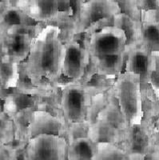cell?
I'll list each match as a JSON object with an SVG mask.
<instances>
[{
	"label": "cell",
	"instance_id": "obj_1",
	"mask_svg": "<svg viewBox=\"0 0 159 160\" xmlns=\"http://www.w3.org/2000/svg\"><path fill=\"white\" fill-rule=\"evenodd\" d=\"M63 51L58 26H46L34 35L24 65L25 75L32 84L39 85L43 80L54 82L60 78Z\"/></svg>",
	"mask_w": 159,
	"mask_h": 160
},
{
	"label": "cell",
	"instance_id": "obj_2",
	"mask_svg": "<svg viewBox=\"0 0 159 160\" xmlns=\"http://www.w3.org/2000/svg\"><path fill=\"white\" fill-rule=\"evenodd\" d=\"M89 58L98 74L115 77L123 72L127 58V37L122 30L113 25L91 33L87 43Z\"/></svg>",
	"mask_w": 159,
	"mask_h": 160
},
{
	"label": "cell",
	"instance_id": "obj_3",
	"mask_svg": "<svg viewBox=\"0 0 159 160\" xmlns=\"http://www.w3.org/2000/svg\"><path fill=\"white\" fill-rule=\"evenodd\" d=\"M114 90L127 129L141 123L144 112L139 75L125 71L121 73L117 77Z\"/></svg>",
	"mask_w": 159,
	"mask_h": 160
},
{
	"label": "cell",
	"instance_id": "obj_4",
	"mask_svg": "<svg viewBox=\"0 0 159 160\" xmlns=\"http://www.w3.org/2000/svg\"><path fill=\"white\" fill-rule=\"evenodd\" d=\"M127 126L118 106L113 102L107 104L102 109L91 122L88 138L95 144L110 142L117 144L123 140Z\"/></svg>",
	"mask_w": 159,
	"mask_h": 160
},
{
	"label": "cell",
	"instance_id": "obj_5",
	"mask_svg": "<svg viewBox=\"0 0 159 160\" xmlns=\"http://www.w3.org/2000/svg\"><path fill=\"white\" fill-rule=\"evenodd\" d=\"M61 105L66 124L72 126L87 122L91 108L88 90L79 84L67 85L62 93Z\"/></svg>",
	"mask_w": 159,
	"mask_h": 160
},
{
	"label": "cell",
	"instance_id": "obj_6",
	"mask_svg": "<svg viewBox=\"0 0 159 160\" xmlns=\"http://www.w3.org/2000/svg\"><path fill=\"white\" fill-rule=\"evenodd\" d=\"M121 13V8L116 1L93 0L82 2L74 33L82 34L91 31L102 21L113 19Z\"/></svg>",
	"mask_w": 159,
	"mask_h": 160
},
{
	"label": "cell",
	"instance_id": "obj_7",
	"mask_svg": "<svg viewBox=\"0 0 159 160\" xmlns=\"http://www.w3.org/2000/svg\"><path fill=\"white\" fill-rule=\"evenodd\" d=\"M67 148V140L63 137L37 135L27 142L24 160H66Z\"/></svg>",
	"mask_w": 159,
	"mask_h": 160
},
{
	"label": "cell",
	"instance_id": "obj_8",
	"mask_svg": "<svg viewBox=\"0 0 159 160\" xmlns=\"http://www.w3.org/2000/svg\"><path fill=\"white\" fill-rule=\"evenodd\" d=\"M31 26H14L0 31L3 48L13 62L20 63L27 58L34 35L30 33Z\"/></svg>",
	"mask_w": 159,
	"mask_h": 160
},
{
	"label": "cell",
	"instance_id": "obj_9",
	"mask_svg": "<svg viewBox=\"0 0 159 160\" xmlns=\"http://www.w3.org/2000/svg\"><path fill=\"white\" fill-rule=\"evenodd\" d=\"M153 133V128L144 120L126 130L122 148L130 160H145L150 155Z\"/></svg>",
	"mask_w": 159,
	"mask_h": 160
},
{
	"label": "cell",
	"instance_id": "obj_10",
	"mask_svg": "<svg viewBox=\"0 0 159 160\" xmlns=\"http://www.w3.org/2000/svg\"><path fill=\"white\" fill-rule=\"evenodd\" d=\"M152 66V55L140 45L127 52L125 63V72L134 73L140 76L142 101H156L150 89V71Z\"/></svg>",
	"mask_w": 159,
	"mask_h": 160
},
{
	"label": "cell",
	"instance_id": "obj_11",
	"mask_svg": "<svg viewBox=\"0 0 159 160\" xmlns=\"http://www.w3.org/2000/svg\"><path fill=\"white\" fill-rule=\"evenodd\" d=\"M88 59L87 49L77 41L71 40L64 45L62 75L70 79H81L85 74Z\"/></svg>",
	"mask_w": 159,
	"mask_h": 160
},
{
	"label": "cell",
	"instance_id": "obj_12",
	"mask_svg": "<svg viewBox=\"0 0 159 160\" xmlns=\"http://www.w3.org/2000/svg\"><path fill=\"white\" fill-rule=\"evenodd\" d=\"M36 22H48L58 18L61 14L59 1L35 0L30 2H17L15 4Z\"/></svg>",
	"mask_w": 159,
	"mask_h": 160
},
{
	"label": "cell",
	"instance_id": "obj_13",
	"mask_svg": "<svg viewBox=\"0 0 159 160\" xmlns=\"http://www.w3.org/2000/svg\"><path fill=\"white\" fill-rule=\"evenodd\" d=\"M64 124L61 120L45 111H34L30 124V139L39 135L62 136Z\"/></svg>",
	"mask_w": 159,
	"mask_h": 160
},
{
	"label": "cell",
	"instance_id": "obj_14",
	"mask_svg": "<svg viewBox=\"0 0 159 160\" xmlns=\"http://www.w3.org/2000/svg\"><path fill=\"white\" fill-rule=\"evenodd\" d=\"M155 11H141L140 46L150 54L159 52V22Z\"/></svg>",
	"mask_w": 159,
	"mask_h": 160
},
{
	"label": "cell",
	"instance_id": "obj_15",
	"mask_svg": "<svg viewBox=\"0 0 159 160\" xmlns=\"http://www.w3.org/2000/svg\"><path fill=\"white\" fill-rule=\"evenodd\" d=\"M19 80V65L8 56L0 38V86L4 90L17 88Z\"/></svg>",
	"mask_w": 159,
	"mask_h": 160
},
{
	"label": "cell",
	"instance_id": "obj_16",
	"mask_svg": "<svg viewBox=\"0 0 159 160\" xmlns=\"http://www.w3.org/2000/svg\"><path fill=\"white\" fill-rule=\"evenodd\" d=\"M112 25L122 30L127 37V54L130 50L140 45V22L126 14L120 13L114 17Z\"/></svg>",
	"mask_w": 159,
	"mask_h": 160
},
{
	"label": "cell",
	"instance_id": "obj_17",
	"mask_svg": "<svg viewBox=\"0 0 159 160\" xmlns=\"http://www.w3.org/2000/svg\"><path fill=\"white\" fill-rule=\"evenodd\" d=\"M96 144L87 137L73 139L67 144V160H93Z\"/></svg>",
	"mask_w": 159,
	"mask_h": 160
},
{
	"label": "cell",
	"instance_id": "obj_18",
	"mask_svg": "<svg viewBox=\"0 0 159 160\" xmlns=\"http://www.w3.org/2000/svg\"><path fill=\"white\" fill-rule=\"evenodd\" d=\"M33 111L34 110L32 108H27L11 117L13 122L14 135L15 139L20 142L30 140V124Z\"/></svg>",
	"mask_w": 159,
	"mask_h": 160
},
{
	"label": "cell",
	"instance_id": "obj_19",
	"mask_svg": "<svg viewBox=\"0 0 159 160\" xmlns=\"http://www.w3.org/2000/svg\"><path fill=\"white\" fill-rule=\"evenodd\" d=\"M93 160H130L127 152L117 144L98 142Z\"/></svg>",
	"mask_w": 159,
	"mask_h": 160
},
{
	"label": "cell",
	"instance_id": "obj_20",
	"mask_svg": "<svg viewBox=\"0 0 159 160\" xmlns=\"http://www.w3.org/2000/svg\"><path fill=\"white\" fill-rule=\"evenodd\" d=\"M4 101L3 112L10 118L22 110L32 108V98L24 94L7 95Z\"/></svg>",
	"mask_w": 159,
	"mask_h": 160
},
{
	"label": "cell",
	"instance_id": "obj_21",
	"mask_svg": "<svg viewBox=\"0 0 159 160\" xmlns=\"http://www.w3.org/2000/svg\"><path fill=\"white\" fill-rule=\"evenodd\" d=\"M151 55L152 66L149 84L155 100L159 101V52L152 53Z\"/></svg>",
	"mask_w": 159,
	"mask_h": 160
},
{
	"label": "cell",
	"instance_id": "obj_22",
	"mask_svg": "<svg viewBox=\"0 0 159 160\" xmlns=\"http://www.w3.org/2000/svg\"><path fill=\"white\" fill-rule=\"evenodd\" d=\"M0 160H17L16 151L9 144L0 145Z\"/></svg>",
	"mask_w": 159,
	"mask_h": 160
},
{
	"label": "cell",
	"instance_id": "obj_23",
	"mask_svg": "<svg viewBox=\"0 0 159 160\" xmlns=\"http://www.w3.org/2000/svg\"><path fill=\"white\" fill-rule=\"evenodd\" d=\"M146 158L159 160V131H154L153 133L151 151Z\"/></svg>",
	"mask_w": 159,
	"mask_h": 160
},
{
	"label": "cell",
	"instance_id": "obj_24",
	"mask_svg": "<svg viewBox=\"0 0 159 160\" xmlns=\"http://www.w3.org/2000/svg\"><path fill=\"white\" fill-rule=\"evenodd\" d=\"M137 4L141 11L159 10V0L157 1H151V0L137 1Z\"/></svg>",
	"mask_w": 159,
	"mask_h": 160
},
{
	"label": "cell",
	"instance_id": "obj_25",
	"mask_svg": "<svg viewBox=\"0 0 159 160\" xmlns=\"http://www.w3.org/2000/svg\"><path fill=\"white\" fill-rule=\"evenodd\" d=\"M145 160H157V159H152V158H146Z\"/></svg>",
	"mask_w": 159,
	"mask_h": 160
},
{
	"label": "cell",
	"instance_id": "obj_26",
	"mask_svg": "<svg viewBox=\"0 0 159 160\" xmlns=\"http://www.w3.org/2000/svg\"><path fill=\"white\" fill-rule=\"evenodd\" d=\"M0 111H2V109H1V107H0Z\"/></svg>",
	"mask_w": 159,
	"mask_h": 160
}]
</instances>
